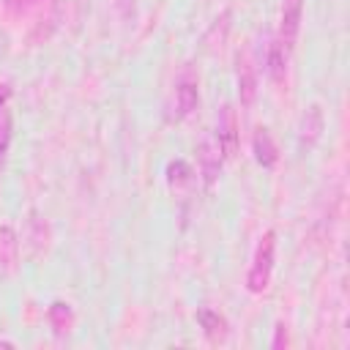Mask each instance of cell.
I'll list each match as a JSON object with an SVG mask.
<instances>
[{
  "label": "cell",
  "instance_id": "7",
  "mask_svg": "<svg viewBox=\"0 0 350 350\" xmlns=\"http://www.w3.org/2000/svg\"><path fill=\"white\" fill-rule=\"evenodd\" d=\"M252 150H254V159H257L260 167H265V170L276 167V161H279V148H276V142H273V137H271V131H268L265 126H260V129L254 131V137H252Z\"/></svg>",
  "mask_w": 350,
  "mask_h": 350
},
{
  "label": "cell",
  "instance_id": "2",
  "mask_svg": "<svg viewBox=\"0 0 350 350\" xmlns=\"http://www.w3.org/2000/svg\"><path fill=\"white\" fill-rule=\"evenodd\" d=\"M221 161H224V153H221V148H219V142L216 139H202L200 145H197V167H200V175H202V183L211 189L213 183H216V178H219V172H221Z\"/></svg>",
  "mask_w": 350,
  "mask_h": 350
},
{
  "label": "cell",
  "instance_id": "11",
  "mask_svg": "<svg viewBox=\"0 0 350 350\" xmlns=\"http://www.w3.org/2000/svg\"><path fill=\"white\" fill-rule=\"evenodd\" d=\"M197 323H200L202 334H205L211 342H221V339L227 336V331H230L224 314H219V312L211 309V306H202V309L197 312Z\"/></svg>",
  "mask_w": 350,
  "mask_h": 350
},
{
  "label": "cell",
  "instance_id": "1",
  "mask_svg": "<svg viewBox=\"0 0 350 350\" xmlns=\"http://www.w3.org/2000/svg\"><path fill=\"white\" fill-rule=\"evenodd\" d=\"M273 252H276V232L268 230L260 243H257V252H254V262L249 268V276H246V287L249 293H265L268 284H271V271H273Z\"/></svg>",
  "mask_w": 350,
  "mask_h": 350
},
{
  "label": "cell",
  "instance_id": "10",
  "mask_svg": "<svg viewBox=\"0 0 350 350\" xmlns=\"http://www.w3.org/2000/svg\"><path fill=\"white\" fill-rule=\"evenodd\" d=\"M265 71H268V79L273 85H282L284 77H287V49L282 46V41H271L268 44V57H265Z\"/></svg>",
  "mask_w": 350,
  "mask_h": 350
},
{
  "label": "cell",
  "instance_id": "15",
  "mask_svg": "<svg viewBox=\"0 0 350 350\" xmlns=\"http://www.w3.org/2000/svg\"><path fill=\"white\" fill-rule=\"evenodd\" d=\"M287 345H290V339H287V328L279 323V325H276V334H273L271 347H273V350H282V347H287Z\"/></svg>",
  "mask_w": 350,
  "mask_h": 350
},
{
  "label": "cell",
  "instance_id": "13",
  "mask_svg": "<svg viewBox=\"0 0 350 350\" xmlns=\"http://www.w3.org/2000/svg\"><path fill=\"white\" fill-rule=\"evenodd\" d=\"M191 175H194V172H191V167H189L183 159H175V161L167 164V183L175 186V189H178V186H186V183L191 180Z\"/></svg>",
  "mask_w": 350,
  "mask_h": 350
},
{
  "label": "cell",
  "instance_id": "8",
  "mask_svg": "<svg viewBox=\"0 0 350 350\" xmlns=\"http://www.w3.org/2000/svg\"><path fill=\"white\" fill-rule=\"evenodd\" d=\"M238 96L243 107H252L257 96V74L246 55H238Z\"/></svg>",
  "mask_w": 350,
  "mask_h": 350
},
{
  "label": "cell",
  "instance_id": "6",
  "mask_svg": "<svg viewBox=\"0 0 350 350\" xmlns=\"http://www.w3.org/2000/svg\"><path fill=\"white\" fill-rule=\"evenodd\" d=\"M323 126H325V120H323V109H320V104H309L306 112H304V118H301V126H298L301 148H312V145L320 139Z\"/></svg>",
  "mask_w": 350,
  "mask_h": 350
},
{
  "label": "cell",
  "instance_id": "9",
  "mask_svg": "<svg viewBox=\"0 0 350 350\" xmlns=\"http://www.w3.org/2000/svg\"><path fill=\"white\" fill-rule=\"evenodd\" d=\"M19 260V238L11 227H0V276H8Z\"/></svg>",
  "mask_w": 350,
  "mask_h": 350
},
{
  "label": "cell",
  "instance_id": "5",
  "mask_svg": "<svg viewBox=\"0 0 350 350\" xmlns=\"http://www.w3.org/2000/svg\"><path fill=\"white\" fill-rule=\"evenodd\" d=\"M197 98H200V88H197V79L191 77V74H186V77H180L178 79V85H175V109H172V118L175 120H180V118H186L194 107H197Z\"/></svg>",
  "mask_w": 350,
  "mask_h": 350
},
{
  "label": "cell",
  "instance_id": "14",
  "mask_svg": "<svg viewBox=\"0 0 350 350\" xmlns=\"http://www.w3.org/2000/svg\"><path fill=\"white\" fill-rule=\"evenodd\" d=\"M8 142H11V112L5 107H0V159L5 156Z\"/></svg>",
  "mask_w": 350,
  "mask_h": 350
},
{
  "label": "cell",
  "instance_id": "16",
  "mask_svg": "<svg viewBox=\"0 0 350 350\" xmlns=\"http://www.w3.org/2000/svg\"><path fill=\"white\" fill-rule=\"evenodd\" d=\"M8 93H11V90H8V85H0V107H3V101L8 98Z\"/></svg>",
  "mask_w": 350,
  "mask_h": 350
},
{
  "label": "cell",
  "instance_id": "4",
  "mask_svg": "<svg viewBox=\"0 0 350 350\" xmlns=\"http://www.w3.org/2000/svg\"><path fill=\"white\" fill-rule=\"evenodd\" d=\"M301 14L304 0H282V25H279V41L284 49H293L298 30H301Z\"/></svg>",
  "mask_w": 350,
  "mask_h": 350
},
{
  "label": "cell",
  "instance_id": "3",
  "mask_svg": "<svg viewBox=\"0 0 350 350\" xmlns=\"http://www.w3.org/2000/svg\"><path fill=\"white\" fill-rule=\"evenodd\" d=\"M216 142H219L224 159H232L238 153V118H235L232 107H221V112H219Z\"/></svg>",
  "mask_w": 350,
  "mask_h": 350
},
{
  "label": "cell",
  "instance_id": "12",
  "mask_svg": "<svg viewBox=\"0 0 350 350\" xmlns=\"http://www.w3.org/2000/svg\"><path fill=\"white\" fill-rule=\"evenodd\" d=\"M46 320H49V325H52V331H55L57 336L68 334L71 325H74L71 304H66V301H52V306L46 309Z\"/></svg>",
  "mask_w": 350,
  "mask_h": 350
}]
</instances>
